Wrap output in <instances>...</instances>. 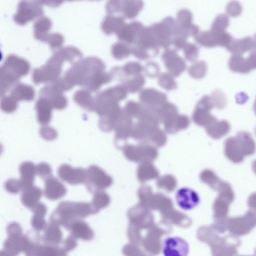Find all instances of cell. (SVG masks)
Wrapping results in <instances>:
<instances>
[{
    "instance_id": "23",
    "label": "cell",
    "mask_w": 256,
    "mask_h": 256,
    "mask_svg": "<svg viewBox=\"0 0 256 256\" xmlns=\"http://www.w3.org/2000/svg\"><path fill=\"white\" fill-rule=\"evenodd\" d=\"M227 11L230 16L235 17L241 13V7L237 2L233 1L228 5Z\"/></svg>"
},
{
    "instance_id": "1",
    "label": "cell",
    "mask_w": 256,
    "mask_h": 256,
    "mask_svg": "<svg viewBox=\"0 0 256 256\" xmlns=\"http://www.w3.org/2000/svg\"><path fill=\"white\" fill-rule=\"evenodd\" d=\"M189 252L187 242L178 237L166 238L163 244V253L165 256H186Z\"/></svg>"
},
{
    "instance_id": "24",
    "label": "cell",
    "mask_w": 256,
    "mask_h": 256,
    "mask_svg": "<svg viewBox=\"0 0 256 256\" xmlns=\"http://www.w3.org/2000/svg\"><path fill=\"white\" fill-rule=\"evenodd\" d=\"M64 41L63 36L60 34H53L50 39V41L52 45L54 47H59L61 46Z\"/></svg>"
},
{
    "instance_id": "2",
    "label": "cell",
    "mask_w": 256,
    "mask_h": 256,
    "mask_svg": "<svg viewBox=\"0 0 256 256\" xmlns=\"http://www.w3.org/2000/svg\"><path fill=\"white\" fill-rule=\"evenodd\" d=\"M176 202L181 209L190 210L198 205L200 199L196 191L189 188L179 189L176 194Z\"/></svg>"
},
{
    "instance_id": "15",
    "label": "cell",
    "mask_w": 256,
    "mask_h": 256,
    "mask_svg": "<svg viewBox=\"0 0 256 256\" xmlns=\"http://www.w3.org/2000/svg\"><path fill=\"white\" fill-rule=\"evenodd\" d=\"M206 70L205 63L203 62H198L190 68L189 72L192 77L195 79H201L205 76Z\"/></svg>"
},
{
    "instance_id": "21",
    "label": "cell",
    "mask_w": 256,
    "mask_h": 256,
    "mask_svg": "<svg viewBox=\"0 0 256 256\" xmlns=\"http://www.w3.org/2000/svg\"><path fill=\"white\" fill-rule=\"evenodd\" d=\"M189 120L187 116L178 114L176 116V127L177 131L186 129L189 126Z\"/></svg>"
},
{
    "instance_id": "20",
    "label": "cell",
    "mask_w": 256,
    "mask_h": 256,
    "mask_svg": "<svg viewBox=\"0 0 256 256\" xmlns=\"http://www.w3.org/2000/svg\"><path fill=\"white\" fill-rule=\"evenodd\" d=\"M122 0H108L106 4V11L109 15L121 12Z\"/></svg>"
},
{
    "instance_id": "22",
    "label": "cell",
    "mask_w": 256,
    "mask_h": 256,
    "mask_svg": "<svg viewBox=\"0 0 256 256\" xmlns=\"http://www.w3.org/2000/svg\"><path fill=\"white\" fill-rule=\"evenodd\" d=\"M186 39L187 37L182 35H175L172 38L171 44H173L176 49L179 50L183 48L187 43Z\"/></svg>"
},
{
    "instance_id": "25",
    "label": "cell",
    "mask_w": 256,
    "mask_h": 256,
    "mask_svg": "<svg viewBox=\"0 0 256 256\" xmlns=\"http://www.w3.org/2000/svg\"><path fill=\"white\" fill-rule=\"evenodd\" d=\"M44 2L47 5L53 7L60 6L65 0H43Z\"/></svg>"
},
{
    "instance_id": "8",
    "label": "cell",
    "mask_w": 256,
    "mask_h": 256,
    "mask_svg": "<svg viewBox=\"0 0 256 256\" xmlns=\"http://www.w3.org/2000/svg\"><path fill=\"white\" fill-rule=\"evenodd\" d=\"M143 7L142 0H122L121 12L124 18L133 19L137 17Z\"/></svg>"
},
{
    "instance_id": "17",
    "label": "cell",
    "mask_w": 256,
    "mask_h": 256,
    "mask_svg": "<svg viewBox=\"0 0 256 256\" xmlns=\"http://www.w3.org/2000/svg\"><path fill=\"white\" fill-rule=\"evenodd\" d=\"M229 25V19L226 16L221 15L218 16L212 27L211 31L214 32L225 31Z\"/></svg>"
},
{
    "instance_id": "19",
    "label": "cell",
    "mask_w": 256,
    "mask_h": 256,
    "mask_svg": "<svg viewBox=\"0 0 256 256\" xmlns=\"http://www.w3.org/2000/svg\"><path fill=\"white\" fill-rule=\"evenodd\" d=\"M192 20V15L187 10H181L177 15V23L181 27H185L191 25Z\"/></svg>"
},
{
    "instance_id": "13",
    "label": "cell",
    "mask_w": 256,
    "mask_h": 256,
    "mask_svg": "<svg viewBox=\"0 0 256 256\" xmlns=\"http://www.w3.org/2000/svg\"><path fill=\"white\" fill-rule=\"evenodd\" d=\"M195 40L201 45L207 47H213L217 45L215 36L211 31L198 33L195 36Z\"/></svg>"
},
{
    "instance_id": "14",
    "label": "cell",
    "mask_w": 256,
    "mask_h": 256,
    "mask_svg": "<svg viewBox=\"0 0 256 256\" xmlns=\"http://www.w3.org/2000/svg\"><path fill=\"white\" fill-rule=\"evenodd\" d=\"M130 48L125 43L119 42L112 47V53L117 59H123L129 56L131 53Z\"/></svg>"
},
{
    "instance_id": "12",
    "label": "cell",
    "mask_w": 256,
    "mask_h": 256,
    "mask_svg": "<svg viewBox=\"0 0 256 256\" xmlns=\"http://www.w3.org/2000/svg\"><path fill=\"white\" fill-rule=\"evenodd\" d=\"M193 120L198 125L206 128L217 120L209 113V110L197 107L193 114Z\"/></svg>"
},
{
    "instance_id": "27",
    "label": "cell",
    "mask_w": 256,
    "mask_h": 256,
    "mask_svg": "<svg viewBox=\"0 0 256 256\" xmlns=\"http://www.w3.org/2000/svg\"><path fill=\"white\" fill-rule=\"evenodd\" d=\"M1 59H2V55L0 54V61H1Z\"/></svg>"
},
{
    "instance_id": "4",
    "label": "cell",
    "mask_w": 256,
    "mask_h": 256,
    "mask_svg": "<svg viewBox=\"0 0 256 256\" xmlns=\"http://www.w3.org/2000/svg\"><path fill=\"white\" fill-rule=\"evenodd\" d=\"M166 67L173 76H178L185 69L184 61L174 50H167L162 55Z\"/></svg>"
},
{
    "instance_id": "7",
    "label": "cell",
    "mask_w": 256,
    "mask_h": 256,
    "mask_svg": "<svg viewBox=\"0 0 256 256\" xmlns=\"http://www.w3.org/2000/svg\"><path fill=\"white\" fill-rule=\"evenodd\" d=\"M125 24L124 17L109 15L103 20L101 28L105 34L110 35L117 34Z\"/></svg>"
},
{
    "instance_id": "16",
    "label": "cell",
    "mask_w": 256,
    "mask_h": 256,
    "mask_svg": "<svg viewBox=\"0 0 256 256\" xmlns=\"http://www.w3.org/2000/svg\"><path fill=\"white\" fill-rule=\"evenodd\" d=\"M159 82L162 87L168 90H173L176 87V84L173 76L170 73H165L161 75L159 77Z\"/></svg>"
},
{
    "instance_id": "9",
    "label": "cell",
    "mask_w": 256,
    "mask_h": 256,
    "mask_svg": "<svg viewBox=\"0 0 256 256\" xmlns=\"http://www.w3.org/2000/svg\"><path fill=\"white\" fill-rule=\"evenodd\" d=\"M142 94V100L150 104L154 109L158 110L166 103V96L161 92L154 90H147Z\"/></svg>"
},
{
    "instance_id": "26",
    "label": "cell",
    "mask_w": 256,
    "mask_h": 256,
    "mask_svg": "<svg viewBox=\"0 0 256 256\" xmlns=\"http://www.w3.org/2000/svg\"><path fill=\"white\" fill-rule=\"evenodd\" d=\"M67 1L69 2H73V1H79V0H67Z\"/></svg>"
},
{
    "instance_id": "10",
    "label": "cell",
    "mask_w": 256,
    "mask_h": 256,
    "mask_svg": "<svg viewBox=\"0 0 256 256\" xmlns=\"http://www.w3.org/2000/svg\"><path fill=\"white\" fill-rule=\"evenodd\" d=\"M254 47V41L250 38H246L242 40H232L227 48L230 52L240 55L252 50Z\"/></svg>"
},
{
    "instance_id": "6",
    "label": "cell",
    "mask_w": 256,
    "mask_h": 256,
    "mask_svg": "<svg viewBox=\"0 0 256 256\" xmlns=\"http://www.w3.org/2000/svg\"><path fill=\"white\" fill-rule=\"evenodd\" d=\"M255 53L252 54L248 59L236 54L231 58L229 67L233 71L245 73L255 68Z\"/></svg>"
},
{
    "instance_id": "18",
    "label": "cell",
    "mask_w": 256,
    "mask_h": 256,
    "mask_svg": "<svg viewBox=\"0 0 256 256\" xmlns=\"http://www.w3.org/2000/svg\"><path fill=\"white\" fill-rule=\"evenodd\" d=\"M186 59L190 61L195 60L198 55V48L194 45L186 43L183 48Z\"/></svg>"
},
{
    "instance_id": "11",
    "label": "cell",
    "mask_w": 256,
    "mask_h": 256,
    "mask_svg": "<svg viewBox=\"0 0 256 256\" xmlns=\"http://www.w3.org/2000/svg\"><path fill=\"white\" fill-rule=\"evenodd\" d=\"M206 128L209 135L214 138L218 139L229 132L230 125L225 121H218L217 120Z\"/></svg>"
},
{
    "instance_id": "3",
    "label": "cell",
    "mask_w": 256,
    "mask_h": 256,
    "mask_svg": "<svg viewBox=\"0 0 256 256\" xmlns=\"http://www.w3.org/2000/svg\"><path fill=\"white\" fill-rule=\"evenodd\" d=\"M144 27L139 22L125 24L117 33L118 38L124 43H136Z\"/></svg>"
},
{
    "instance_id": "5",
    "label": "cell",
    "mask_w": 256,
    "mask_h": 256,
    "mask_svg": "<svg viewBox=\"0 0 256 256\" xmlns=\"http://www.w3.org/2000/svg\"><path fill=\"white\" fill-rule=\"evenodd\" d=\"M158 46L165 48L169 47L171 44V32L169 26L164 22L157 23L149 27Z\"/></svg>"
}]
</instances>
